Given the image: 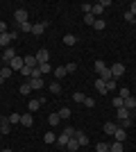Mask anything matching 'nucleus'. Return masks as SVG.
Segmentation results:
<instances>
[{"label":"nucleus","instance_id":"51","mask_svg":"<svg viewBox=\"0 0 136 152\" xmlns=\"http://www.w3.org/2000/svg\"><path fill=\"white\" fill-rule=\"evenodd\" d=\"M2 152H12V150H2Z\"/></svg>","mask_w":136,"mask_h":152},{"label":"nucleus","instance_id":"45","mask_svg":"<svg viewBox=\"0 0 136 152\" xmlns=\"http://www.w3.org/2000/svg\"><path fill=\"white\" fill-rule=\"evenodd\" d=\"M134 18H136V16H134V14L129 12V9H127V12H125V20H129V23H134Z\"/></svg>","mask_w":136,"mask_h":152},{"label":"nucleus","instance_id":"54","mask_svg":"<svg viewBox=\"0 0 136 152\" xmlns=\"http://www.w3.org/2000/svg\"><path fill=\"white\" fill-rule=\"evenodd\" d=\"M0 152H2V150H0Z\"/></svg>","mask_w":136,"mask_h":152},{"label":"nucleus","instance_id":"43","mask_svg":"<svg viewBox=\"0 0 136 152\" xmlns=\"http://www.w3.org/2000/svg\"><path fill=\"white\" fill-rule=\"evenodd\" d=\"M20 75H23V77H30V75H32V68H27V66H23V70H20Z\"/></svg>","mask_w":136,"mask_h":152},{"label":"nucleus","instance_id":"24","mask_svg":"<svg viewBox=\"0 0 136 152\" xmlns=\"http://www.w3.org/2000/svg\"><path fill=\"white\" fill-rule=\"evenodd\" d=\"M41 107V102H39V98H36V100H30L27 102V109H30V114H32V111H36V109Z\"/></svg>","mask_w":136,"mask_h":152},{"label":"nucleus","instance_id":"15","mask_svg":"<svg viewBox=\"0 0 136 152\" xmlns=\"http://www.w3.org/2000/svg\"><path fill=\"white\" fill-rule=\"evenodd\" d=\"M79 148H82V145L77 143V139H75V136H73V139L68 141V143H66V150H68V152H77Z\"/></svg>","mask_w":136,"mask_h":152},{"label":"nucleus","instance_id":"50","mask_svg":"<svg viewBox=\"0 0 136 152\" xmlns=\"http://www.w3.org/2000/svg\"><path fill=\"white\" fill-rule=\"evenodd\" d=\"M129 12H132V14H134V16H136V0H134V2H132V5H129Z\"/></svg>","mask_w":136,"mask_h":152},{"label":"nucleus","instance_id":"46","mask_svg":"<svg viewBox=\"0 0 136 152\" xmlns=\"http://www.w3.org/2000/svg\"><path fill=\"white\" fill-rule=\"evenodd\" d=\"M118 98H123V100H125V98H129V89H125V86H123V89H120V95H118Z\"/></svg>","mask_w":136,"mask_h":152},{"label":"nucleus","instance_id":"25","mask_svg":"<svg viewBox=\"0 0 136 152\" xmlns=\"http://www.w3.org/2000/svg\"><path fill=\"white\" fill-rule=\"evenodd\" d=\"M116 129H118L116 123H104V134H113Z\"/></svg>","mask_w":136,"mask_h":152},{"label":"nucleus","instance_id":"41","mask_svg":"<svg viewBox=\"0 0 136 152\" xmlns=\"http://www.w3.org/2000/svg\"><path fill=\"white\" fill-rule=\"evenodd\" d=\"M20 32H32V23H30V20L23 23V25H20Z\"/></svg>","mask_w":136,"mask_h":152},{"label":"nucleus","instance_id":"14","mask_svg":"<svg viewBox=\"0 0 136 152\" xmlns=\"http://www.w3.org/2000/svg\"><path fill=\"white\" fill-rule=\"evenodd\" d=\"M23 59H25V66H27V68H36V66H39L36 55H27V57H23Z\"/></svg>","mask_w":136,"mask_h":152},{"label":"nucleus","instance_id":"37","mask_svg":"<svg viewBox=\"0 0 136 152\" xmlns=\"http://www.w3.org/2000/svg\"><path fill=\"white\" fill-rule=\"evenodd\" d=\"M95 150H97V152H109V143H97Z\"/></svg>","mask_w":136,"mask_h":152},{"label":"nucleus","instance_id":"23","mask_svg":"<svg viewBox=\"0 0 136 152\" xmlns=\"http://www.w3.org/2000/svg\"><path fill=\"white\" fill-rule=\"evenodd\" d=\"M66 75H68V73H66V66H59V68H55V77H57V80H64Z\"/></svg>","mask_w":136,"mask_h":152},{"label":"nucleus","instance_id":"16","mask_svg":"<svg viewBox=\"0 0 136 152\" xmlns=\"http://www.w3.org/2000/svg\"><path fill=\"white\" fill-rule=\"evenodd\" d=\"M12 73H14V70L9 68V66H5V68H0V82H5V80H9V77H12Z\"/></svg>","mask_w":136,"mask_h":152},{"label":"nucleus","instance_id":"1","mask_svg":"<svg viewBox=\"0 0 136 152\" xmlns=\"http://www.w3.org/2000/svg\"><path fill=\"white\" fill-rule=\"evenodd\" d=\"M73 136H75V129H73V127H66L64 132H61V134L57 136V143H59L61 148H66V143H68V141H71Z\"/></svg>","mask_w":136,"mask_h":152},{"label":"nucleus","instance_id":"29","mask_svg":"<svg viewBox=\"0 0 136 152\" xmlns=\"http://www.w3.org/2000/svg\"><path fill=\"white\" fill-rule=\"evenodd\" d=\"M109 152H125V150H123V143H118V141H113V143L109 145Z\"/></svg>","mask_w":136,"mask_h":152},{"label":"nucleus","instance_id":"33","mask_svg":"<svg viewBox=\"0 0 136 152\" xmlns=\"http://www.w3.org/2000/svg\"><path fill=\"white\" fill-rule=\"evenodd\" d=\"M43 141H45V143H57V136H55L52 132H48V134L43 136Z\"/></svg>","mask_w":136,"mask_h":152},{"label":"nucleus","instance_id":"36","mask_svg":"<svg viewBox=\"0 0 136 152\" xmlns=\"http://www.w3.org/2000/svg\"><path fill=\"white\" fill-rule=\"evenodd\" d=\"M39 77H43V75H41L39 66H36V68H32V75H30V80H39Z\"/></svg>","mask_w":136,"mask_h":152},{"label":"nucleus","instance_id":"48","mask_svg":"<svg viewBox=\"0 0 136 152\" xmlns=\"http://www.w3.org/2000/svg\"><path fill=\"white\" fill-rule=\"evenodd\" d=\"M91 7H93V5H89V2H84V5H82V12H84V14H91Z\"/></svg>","mask_w":136,"mask_h":152},{"label":"nucleus","instance_id":"9","mask_svg":"<svg viewBox=\"0 0 136 152\" xmlns=\"http://www.w3.org/2000/svg\"><path fill=\"white\" fill-rule=\"evenodd\" d=\"M16 57V50L14 48H5V52H2V61H7V66H9V61Z\"/></svg>","mask_w":136,"mask_h":152},{"label":"nucleus","instance_id":"55","mask_svg":"<svg viewBox=\"0 0 136 152\" xmlns=\"http://www.w3.org/2000/svg\"><path fill=\"white\" fill-rule=\"evenodd\" d=\"M77 152H79V150H77Z\"/></svg>","mask_w":136,"mask_h":152},{"label":"nucleus","instance_id":"30","mask_svg":"<svg viewBox=\"0 0 136 152\" xmlns=\"http://www.w3.org/2000/svg\"><path fill=\"white\" fill-rule=\"evenodd\" d=\"M84 98H86V95L82 93V91H75V93H73V100H75V102H82V104H84Z\"/></svg>","mask_w":136,"mask_h":152},{"label":"nucleus","instance_id":"3","mask_svg":"<svg viewBox=\"0 0 136 152\" xmlns=\"http://www.w3.org/2000/svg\"><path fill=\"white\" fill-rule=\"evenodd\" d=\"M111 75H113V80H118V77L125 73V64H120V61H116V64H111Z\"/></svg>","mask_w":136,"mask_h":152},{"label":"nucleus","instance_id":"21","mask_svg":"<svg viewBox=\"0 0 136 152\" xmlns=\"http://www.w3.org/2000/svg\"><path fill=\"white\" fill-rule=\"evenodd\" d=\"M125 136H127V134H125V129H123V127H118L116 132H113V139H116L118 143H123V141H125Z\"/></svg>","mask_w":136,"mask_h":152},{"label":"nucleus","instance_id":"38","mask_svg":"<svg viewBox=\"0 0 136 152\" xmlns=\"http://www.w3.org/2000/svg\"><path fill=\"white\" fill-rule=\"evenodd\" d=\"M39 70H41V75L50 73V64H39Z\"/></svg>","mask_w":136,"mask_h":152},{"label":"nucleus","instance_id":"2","mask_svg":"<svg viewBox=\"0 0 136 152\" xmlns=\"http://www.w3.org/2000/svg\"><path fill=\"white\" fill-rule=\"evenodd\" d=\"M16 34H18L16 30H14V32H5V34H0V45H2V48H9V43H12L14 39H16Z\"/></svg>","mask_w":136,"mask_h":152},{"label":"nucleus","instance_id":"34","mask_svg":"<svg viewBox=\"0 0 136 152\" xmlns=\"http://www.w3.org/2000/svg\"><path fill=\"white\" fill-rule=\"evenodd\" d=\"M7 118H9V123H12V125H16V123H20V114H9V116H7Z\"/></svg>","mask_w":136,"mask_h":152},{"label":"nucleus","instance_id":"39","mask_svg":"<svg viewBox=\"0 0 136 152\" xmlns=\"http://www.w3.org/2000/svg\"><path fill=\"white\" fill-rule=\"evenodd\" d=\"M120 127H123V129L132 127V118H123V121H120Z\"/></svg>","mask_w":136,"mask_h":152},{"label":"nucleus","instance_id":"12","mask_svg":"<svg viewBox=\"0 0 136 152\" xmlns=\"http://www.w3.org/2000/svg\"><path fill=\"white\" fill-rule=\"evenodd\" d=\"M36 61H39V64H48V61H50V52H48V50H39V52H36Z\"/></svg>","mask_w":136,"mask_h":152},{"label":"nucleus","instance_id":"18","mask_svg":"<svg viewBox=\"0 0 136 152\" xmlns=\"http://www.w3.org/2000/svg\"><path fill=\"white\" fill-rule=\"evenodd\" d=\"M116 118H118V121H123V118H132V114L125 107H120V109H116Z\"/></svg>","mask_w":136,"mask_h":152},{"label":"nucleus","instance_id":"31","mask_svg":"<svg viewBox=\"0 0 136 152\" xmlns=\"http://www.w3.org/2000/svg\"><path fill=\"white\" fill-rule=\"evenodd\" d=\"M20 93H23V95H30V93H32V86H30V82L20 84Z\"/></svg>","mask_w":136,"mask_h":152},{"label":"nucleus","instance_id":"4","mask_svg":"<svg viewBox=\"0 0 136 152\" xmlns=\"http://www.w3.org/2000/svg\"><path fill=\"white\" fill-rule=\"evenodd\" d=\"M23 66H25V59H23V57H18V55H16V57H14L12 61H9V68H12V70H18V73L23 70Z\"/></svg>","mask_w":136,"mask_h":152},{"label":"nucleus","instance_id":"8","mask_svg":"<svg viewBox=\"0 0 136 152\" xmlns=\"http://www.w3.org/2000/svg\"><path fill=\"white\" fill-rule=\"evenodd\" d=\"M123 107L127 109V111H129V114H134V109H136V98H125V102H123Z\"/></svg>","mask_w":136,"mask_h":152},{"label":"nucleus","instance_id":"6","mask_svg":"<svg viewBox=\"0 0 136 152\" xmlns=\"http://www.w3.org/2000/svg\"><path fill=\"white\" fill-rule=\"evenodd\" d=\"M14 20H16L18 25L27 23V9H16V12H14Z\"/></svg>","mask_w":136,"mask_h":152},{"label":"nucleus","instance_id":"52","mask_svg":"<svg viewBox=\"0 0 136 152\" xmlns=\"http://www.w3.org/2000/svg\"><path fill=\"white\" fill-rule=\"evenodd\" d=\"M134 25H136V18H134Z\"/></svg>","mask_w":136,"mask_h":152},{"label":"nucleus","instance_id":"7","mask_svg":"<svg viewBox=\"0 0 136 152\" xmlns=\"http://www.w3.org/2000/svg\"><path fill=\"white\" fill-rule=\"evenodd\" d=\"M45 27H48V23H45V20H41V23L32 25V34H34V37H41V34L45 32Z\"/></svg>","mask_w":136,"mask_h":152},{"label":"nucleus","instance_id":"11","mask_svg":"<svg viewBox=\"0 0 136 152\" xmlns=\"http://www.w3.org/2000/svg\"><path fill=\"white\" fill-rule=\"evenodd\" d=\"M95 91L100 95H107L109 93V91H107V82H104V80H95Z\"/></svg>","mask_w":136,"mask_h":152},{"label":"nucleus","instance_id":"44","mask_svg":"<svg viewBox=\"0 0 136 152\" xmlns=\"http://www.w3.org/2000/svg\"><path fill=\"white\" fill-rule=\"evenodd\" d=\"M123 98H113V107H116V109H120V107H123Z\"/></svg>","mask_w":136,"mask_h":152},{"label":"nucleus","instance_id":"19","mask_svg":"<svg viewBox=\"0 0 136 152\" xmlns=\"http://www.w3.org/2000/svg\"><path fill=\"white\" fill-rule=\"evenodd\" d=\"M57 114H59V118H61V121H68V118H71V109H68V107H61V109H59V111H57Z\"/></svg>","mask_w":136,"mask_h":152},{"label":"nucleus","instance_id":"10","mask_svg":"<svg viewBox=\"0 0 136 152\" xmlns=\"http://www.w3.org/2000/svg\"><path fill=\"white\" fill-rule=\"evenodd\" d=\"M20 125H23V127H32L34 125V116L32 114H23V116H20Z\"/></svg>","mask_w":136,"mask_h":152},{"label":"nucleus","instance_id":"49","mask_svg":"<svg viewBox=\"0 0 136 152\" xmlns=\"http://www.w3.org/2000/svg\"><path fill=\"white\" fill-rule=\"evenodd\" d=\"M7 32V23H2V20H0V34H5Z\"/></svg>","mask_w":136,"mask_h":152},{"label":"nucleus","instance_id":"26","mask_svg":"<svg viewBox=\"0 0 136 152\" xmlns=\"http://www.w3.org/2000/svg\"><path fill=\"white\" fill-rule=\"evenodd\" d=\"M64 43L66 45H75V43H77V37H75V34H66V37H64Z\"/></svg>","mask_w":136,"mask_h":152},{"label":"nucleus","instance_id":"5","mask_svg":"<svg viewBox=\"0 0 136 152\" xmlns=\"http://www.w3.org/2000/svg\"><path fill=\"white\" fill-rule=\"evenodd\" d=\"M0 134H12V123L7 116H0Z\"/></svg>","mask_w":136,"mask_h":152},{"label":"nucleus","instance_id":"27","mask_svg":"<svg viewBox=\"0 0 136 152\" xmlns=\"http://www.w3.org/2000/svg\"><path fill=\"white\" fill-rule=\"evenodd\" d=\"M50 93L59 95V93H61V84H59V82H50Z\"/></svg>","mask_w":136,"mask_h":152},{"label":"nucleus","instance_id":"40","mask_svg":"<svg viewBox=\"0 0 136 152\" xmlns=\"http://www.w3.org/2000/svg\"><path fill=\"white\" fill-rule=\"evenodd\" d=\"M84 104H86V107H95V100H93V98H89V95H86V98H84Z\"/></svg>","mask_w":136,"mask_h":152},{"label":"nucleus","instance_id":"22","mask_svg":"<svg viewBox=\"0 0 136 152\" xmlns=\"http://www.w3.org/2000/svg\"><path fill=\"white\" fill-rule=\"evenodd\" d=\"M107 68H109V66H107V64H104V61H100V59H97V61H95V73H97V75H102V73H104V70H107Z\"/></svg>","mask_w":136,"mask_h":152},{"label":"nucleus","instance_id":"47","mask_svg":"<svg viewBox=\"0 0 136 152\" xmlns=\"http://www.w3.org/2000/svg\"><path fill=\"white\" fill-rule=\"evenodd\" d=\"M116 89V80H109V82H107V91H113Z\"/></svg>","mask_w":136,"mask_h":152},{"label":"nucleus","instance_id":"20","mask_svg":"<svg viewBox=\"0 0 136 152\" xmlns=\"http://www.w3.org/2000/svg\"><path fill=\"white\" fill-rule=\"evenodd\" d=\"M27 82H30V86H32L34 91L43 89V77H39V80H27Z\"/></svg>","mask_w":136,"mask_h":152},{"label":"nucleus","instance_id":"42","mask_svg":"<svg viewBox=\"0 0 136 152\" xmlns=\"http://www.w3.org/2000/svg\"><path fill=\"white\" fill-rule=\"evenodd\" d=\"M75 70H77V64H68V66H66V73H75Z\"/></svg>","mask_w":136,"mask_h":152},{"label":"nucleus","instance_id":"35","mask_svg":"<svg viewBox=\"0 0 136 152\" xmlns=\"http://www.w3.org/2000/svg\"><path fill=\"white\" fill-rule=\"evenodd\" d=\"M93 27H95V30H104V27H107V23H104L102 18H97L95 23H93Z\"/></svg>","mask_w":136,"mask_h":152},{"label":"nucleus","instance_id":"28","mask_svg":"<svg viewBox=\"0 0 136 152\" xmlns=\"http://www.w3.org/2000/svg\"><path fill=\"white\" fill-rule=\"evenodd\" d=\"M59 121H61V118H59V114H50V116H48V123H50V127L59 125Z\"/></svg>","mask_w":136,"mask_h":152},{"label":"nucleus","instance_id":"17","mask_svg":"<svg viewBox=\"0 0 136 152\" xmlns=\"http://www.w3.org/2000/svg\"><path fill=\"white\" fill-rule=\"evenodd\" d=\"M75 139H77L79 145H86V143H89V136H86L84 132H77V129H75Z\"/></svg>","mask_w":136,"mask_h":152},{"label":"nucleus","instance_id":"13","mask_svg":"<svg viewBox=\"0 0 136 152\" xmlns=\"http://www.w3.org/2000/svg\"><path fill=\"white\" fill-rule=\"evenodd\" d=\"M102 12H104V5H102V2H95V5L91 7V14H93L95 18H100V16H102Z\"/></svg>","mask_w":136,"mask_h":152},{"label":"nucleus","instance_id":"32","mask_svg":"<svg viewBox=\"0 0 136 152\" xmlns=\"http://www.w3.org/2000/svg\"><path fill=\"white\" fill-rule=\"evenodd\" d=\"M95 16H93V14H84V23H86V25H91V27H93V23H95Z\"/></svg>","mask_w":136,"mask_h":152},{"label":"nucleus","instance_id":"53","mask_svg":"<svg viewBox=\"0 0 136 152\" xmlns=\"http://www.w3.org/2000/svg\"><path fill=\"white\" fill-rule=\"evenodd\" d=\"M66 152H68V150H66Z\"/></svg>","mask_w":136,"mask_h":152}]
</instances>
